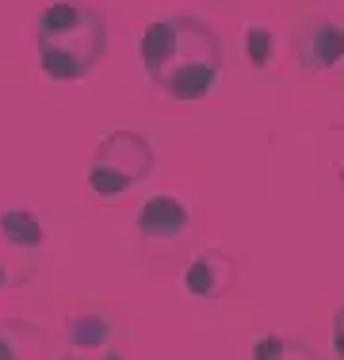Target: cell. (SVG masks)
Listing matches in <instances>:
<instances>
[{"label":"cell","instance_id":"6da1fadb","mask_svg":"<svg viewBox=\"0 0 344 360\" xmlns=\"http://www.w3.org/2000/svg\"><path fill=\"white\" fill-rule=\"evenodd\" d=\"M145 77L168 100H203L222 77V39L195 15H161L142 35Z\"/></svg>","mask_w":344,"mask_h":360},{"label":"cell","instance_id":"7a4b0ae2","mask_svg":"<svg viewBox=\"0 0 344 360\" xmlns=\"http://www.w3.org/2000/svg\"><path fill=\"white\" fill-rule=\"evenodd\" d=\"M150 169H153V150L142 134L111 131L100 142L96 158L88 161V188L100 200H119L134 184H142L150 176Z\"/></svg>","mask_w":344,"mask_h":360},{"label":"cell","instance_id":"3957f363","mask_svg":"<svg viewBox=\"0 0 344 360\" xmlns=\"http://www.w3.org/2000/svg\"><path fill=\"white\" fill-rule=\"evenodd\" d=\"M291 50L306 73H329L344 62V27L329 15H310L298 23Z\"/></svg>","mask_w":344,"mask_h":360},{"label":"cell","instance_id":"277c9868","mask_svg":"<svg viewBox=\"0 0 344 360\" xmlns=\"http://www.w3.org/2000/svg\"><path fill=\"white\" fill-rule=\"evenodd\" d=\"M237 284V261L226 250H203L180 272V288L192 299H222Z\"/></svg>","mask_w":344,"mask_h":360},{"label":"cell","instance_id":"5b68a950","mask_svg":"<svg viewBox=\"0 0 344 360\" xmlns=\"http://www.w3.org/2000/svg\"><path fill=\"white\" fill-rule=\"evenodd\" d=\"M187 226H192V211L180 195L157 192L138 211V234L145 242H176L180 234H187Z\"/></svg>","mask_w":344,"mask_h":360},{"label":"cell","instance_id":"8992f818","mask_svg":"<svg viewBox=\"0 0 344 360\" xmlns=\"http://www.w3.org/2000/svg\"><path fill=\"white\" fill-rule=\"evenodd\" d=\"M0 238H4L12 250H23V253H39L46 245V230L34 211L27 207H4L0 211Z\"/></svg>","mask_w":344,"mask_h":360},{"label":"cell","instance_id":"52a82bcc","mask_svg":"<svg viewBox=\"0 0 344 360\" xmlns=\"http://www.w3.org/2000/svg\"><path fill=\"white\" fill-rule=\"evenodd\" d=\"M65 338L73 349H103L111 341V322L100 311L65 314Z\"/></svg>","mask_w":344,"mask_h":360},{"label":"cell","instance_id":"ba28073f","mask_svg":"<svg viewBox=\"0 0 344 360\" xmlns=\"http://www.w3.org/2000/svg\"><path fill=\"white\" fill-rule=\"evenodd\" d=\"M245 62L253 65V70H268L272 65V54H275V31L268 23H245Z\"/></svg>","mask_w":344,"mask_h":360},{"label":"cell","instance_id":"9c48e42d","mask_svg":"<svg viewBox=\"0 0 344 360\" xmlns=\"http://www.w3.org/2000/svg\"><path fill=\"white\" fill-rule=\"evenodd\" d=\"M39 65L50 81H81L84 77V65L77 62L73 54L65 50H54V46H39Z\"/></svg>","mask_w":344,"mask_h":360},{"label":"cell","instance_id":"30bf717a","mask_svg":"<svg viewBox=\"0 0 344 360\" xmlns=\"http://www.w3.org/2000/svg\"><path fill=\"white\" fill-rule=\"evenodd\" d=\"M298 338H291V333H260V338H253V349H249V360H287L291 349H295Z\"/></svg>","mask_w":344,"mask_h":360},{"label":"cell","instance_id":"8fae6325","mask_svg":"<svg viewBox=\"0 0 344 360\" xmlns=\"http://www.w3.org/2000/svg\"><path fill=\"white\" fill-rule=\"evenodd\" d=\"M0 360H20V333L12 322H0Z\"/></svg>","mask_w":344,"mask_h":360},{"label":"cell","instance_id":"7c38bea8","mask_svg":"<svg viewBox=\"0 0 344 360\" xmlns=\"http://www.w3.org/2000/svg\"><path fill=\"white\" fill-rule=\"evenodd\" d=\"M329 345L333 353H337V360H344V303L333 311V322H329Z\"/></svg>","mask_w":344,"mask_h":360},{"label":"cell","instance_id":"4fadbf2b","mask_svg":"<svg viewBox=\"0 0 344 360\" xmlns=\"http://www.w3.org/2000/svg\"><path fill=\"white\" fill-rule=\"evenodd\" d=\"M31 276H34V272H12L4 261H0V291H4V288H23Z\"/></svg>","mask_w":344,"mask_h":360},{"label":"cell","instance_id":"5bb4252c","mask_svg":"<svg viewBox=\"0 0 344 360\" xmlns=\"http://www.w3.org/2000/svg\"><path fill=\"white\" fill-rule=\"evenodd\" d=\"M287 360H317V356H314V349H310L306 341L298 338V341H295V349H291V356H287Z\"/></svg>","mask_w":344,"mask_h":360},{"label":"cell","instance_id":"9a60e30c","mask_svg":"<svg viewBox=\"0 0 344 360\" xmlns=\"http://www.w3.org/2000/svg\"><path fill=\"white\" fill-rule=\"evenodd\" d=\"M100 360H126V356H123V353H103Z\"/></svg>","mask_w":344,"mask_h":360},{"label":"cell","instance_id":"2e32d148","mask_svg":"<svg viewBox=\"0 0 344 360\" xmlns=\"http://www.w3.org/2000/svg\"><path fill=\"white\" fill-rule=\"evenodd\" d=\"M58 360H81V356H77V353H62V356H58Z\"/></svg>","mask_w":344,"mask_h":360}]
</instances>
